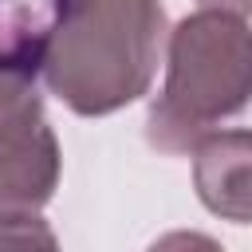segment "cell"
Returning <instances> with one entry per match:
<instances>
[{
	"label": "cell",
	"mask_w": 252,
	"mask_h": 252,
	"mask_svg": "<svg viewBox=\"0 0 252 252\" xmlns=\"http://www.w3.org/2000/svg\"><path fill=\"white\" fill-rule=\"evenodd\" d=\"M248 16L197 8L165 32V87L150 106L146 138L165 154H189L197 138L248 106Z\"/></svg>",
	"instance_id": "obj_2"
},
{
	"label": "cell",
	"mask_w": 252,
	"mask_h": 252,
	"mask_svg": "<svg viewBox=\"0 0 252 252\" xmlns=\"http://www.w3.org/2000/svg\"><path fill=\"white\" fill-rule=\"evenodd\" d=\"M193 154V181L197 197L209 213L248 224L252 217V189H248V158H252V138L248 130H209L197 138Z\"/></svg>",
	"instance_id": "obj_4"
},
{
	"label": "cell",
	"mask_w": 252,
	"mask_h": 252,
	"mask_svg": "<svg viewBox=\"0 0 252 252\" xmlns=\"http://www.w3.org/2000/svg\"><path fill=\"white\" fill-rule=\"evenodd\" d=\"M161 0H51L39 79L83 118L138 102L165 51Z\"/></svg>",
	"instance_id": "obj_1"
},
{
	"label": "cell",
	"mask_w": 252,
	"mask_h": 252,
	"mask_svg": "<svg viewBox=\"0 0 252 252\" xmlns=\"http://www.w3.org/2000/svg\"><path fill=\"white\" fill-rule=\"evenodd\" d=\"M0 20L12 28H35V4L32 0H0Z\"/></svg>",
	"instance_id": "obj_6"
},
{
	"label": "cell",
	"mask_w": 252,
	"mask_h": 252,
	"mask_svg": "<svg viewBox=\"0 0 252 252\" xmlns=\"http://www.w3.org/2000/svg\"><path fill=\"white\" fill-rule=\"evenodd\" d=\"M59 169L63 158L47 122H39L35 130L12 142H0V248L55 244L39 209L51 201L59 185Z\"/></svg>",
	"instance_id": "obj_3"
},
{
	"label": "cell",
	"mask_w": 252,
	"mask_h": 252,
	"mask_svg": "<svg viewBox=\"0 0 252 252\" xmlns=\"http://www.w3.org/2000/svg\"><path fill=\"white\" fill-rule=\"evenodd\" d=\"M201 8H228V12H244L252 8V0H201Z\"/></svg>",
	"instance_id": "obj_7"
},
{
	"label": "cell",
	"mask_w": 252,
	"mask_h": 252,
	"mask_svg": "<svg viewBox=\"0 0 252 252\" xmlns=\"http://www.w3.org/2000/svg\"><path fill=\"white\" fill-rule=\"evenodd\" d=\"M43 28H12L0 20V142L35 130L43 118L39 83Z\"/></svg>",
	"instance_id": "obj_5"
}]
</instances>
